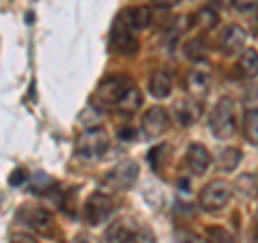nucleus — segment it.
<instances>
[{
  "label": "nucleus",
  "instance_id": "nucleus-16",
  "mask_svg": "<svg viewBox=\"0 0 258 243\" xmlns=\"http://www.w3.org/2000/svg\"><path fill=\"white\" fill-rule=\"evenodd\" d=\"M237 67H239V74L243 78H249V80L256 78L258 76V52L252 50V47L243 50V52H241V56H239Z\"/></svg>",
  "mask_w": 258,
  "mask_h": 243
},
{
  "label": "nucleus",
  "instance_id": "nucleus-21",
  "mask_svg": "<svg viewBox=\"0 0 258 243\" xmlns=\"http://www.w3.org/2000/svg\"><path fill=\"white\" fill-rule=\"evenodd\" d=\"M140 103H142V95H140V91L136 86H129V91L123 95V99L118 101V110H123V112H129V114H132V112H136L140 108Z\"/></svg>",
  "mask_w": 258,
  "mask_h": 243
},
{
  "label": "nucleus",
  "instance_id": "nucleus-5",
  "mask_svg": "<svg viewBox=\"0 0 258 243\" xmlns=\"http://www.w3.org/2000/svg\"><path fill=\"white\" fill-rule=\"evenodd\" d=\"M132 80L125 78V76H112V78H106L103 82L97 86V93H95V101L97 106H118V101L123 99V95L129 91Z\"/></svg>",
  "mask_w": 258,
  "mask_h": 243
},
{
  "label": "nucleus",
  "instance_id": "nucleus-4",
  "mask_svg": "<svg viewBox=\"0 0 258 243\" xmlns=\"http://www.w3.org/2000/svg\"><path fill=\"white\" fill-rule=\"evenodd\" d=\"M232 185L224 179H215L209 185H205L203 192H200V207L209 213H215V211H222V209L228 205V200L232 196Z\"/></svg>",
  "mask_w": 258,
  "mask_h": 243
},
{
  "label": "nucleus",
  "instance_id": "nucleus-18",
  "mask_svg": "<svg viewBox=\"0 0 258 243\" xmlns=\"http://www.w3.org/2000/svg\"><path fill=\"white\" fill-rule=\"evenodd\" d=\"M215 164H217V168H220L222 172H232V170H235L241 164V151L235 149V147L224 149L220 155H217Z\"/></svg>",
  "mask_w": 258,
  "mask_h": 243
},
{
  "label": "nucleus",
  "instance_id": "nucleus-11",
  "mask_svg": "<svg viewBox=\"0 0 258 243\" xmlns=\"http://www.w3.org/2000/svg\"><path fill=\"white\" fill-rule=\"evenodd\" d=\"M172 112H174L176 123H179L181 127H191L200 118V114H203V106L198 103V99L189 97V99H179L176 101Z\"/></svg>",
  "mask_w": 258,
  "mask_h": 243
},
{
  "label": "nucleus",
  "instance_id": "nucleus-20",
  "mask_svg": "<svg viewBox=\"0 0 258 243\" xmlns=\"http://www.w3.org/2000/svg\"><path fill=\"white\" fill-rule=\"evenodd\" d=\"M217 13L213 11V9H209V7H205V9H200L196 15H194V20H191V24L194 26H198L200 30H211V28H215L217 26Z\"/></svg>",
  "mask_w": 258,
  "mask_h": 243
},
{
  "label": "nucleus",
  "instance_id": "nucleus-10",
  "mask_svg": "<svg viewBox=\"0 0 258 243\" xmlns=\"http://www.w3.org/2000/svg\"><path fill=\"white\" fill-rule=\"evenodd\" d=\"M245 41H247L245 30L241 26H237V24H230V26H226L220 35V50L224 54H237L245 47Z\"/></svg>",
  "mask_w": 258,
  "mask_h": 243
},
{
  "label": "nucleus",
  "instance_id": "nucleus-29",
  "mask_svg": "<svg viewBox=\"0 0 258 243\" xmlns=\"http://www.w3.org/2000/svg\"><path fill=\"white\" fill-rule=\"evenodd\" d=\"M123 243H149V239L144 237V234H142L140 230H136V232H132V234H129V237H127Z\"/></svg>",
  "mask_w": 258,
  "mask_h": 243
},
{
  "label": "nucleus",
  "instance_id": "nucleus-23",
  "mask_svg": "<svg viewBox=\"0 0 258 243\" xmlns=\"http://www.w3.org/2000/svg\"><path fill=\"white\" fill-rule=\"evenodd\" d=\"M245 140L258 147V110L245 112Z\"/></svg>",
  "mask_w": 258,
  "mask_h": 243
},
{
  "label": "nucleus",
  "instance_id": "nucleus-14",
  "mask_svg": "<svg viewBox=\"0 0 258 243\" xmlns=\"http://www.w3.org/2000/svg\"><path fill=\"white\" fill-rule=\"evenodd\" d=\"M149 93L157 99H166L172 93V78L166 69H157L153 71V76L149 80Z\"/></svg>",
  "mask_w": 258,
  "mask_h": 243
},
{
  "label": "nucleus",
  "instance_id": "nucleus-28",
  "mask_svg": "<svg viewBox=\"0 0 258 243\" xmlns=\"http://www.w3.org/2000/svg\"><path fill=\"white\" fill-rule=\"evenodd\" d=\"M232 5H235L239 11H254L258 7V0H232Z\"/></svg>",
  "mask_w": 258,
  "mask_h": 243
},
{
  "label": "nucleus",
  "instance_id": "nucleus-3",
  "mask_svg": "<svg viewBox=\"0 0 258 243\" xmlns=\"http://www.w3.org/2000/svg\"><path fill=\"white\" fill-rule=\"evenodd\" d=\"M108 147H110V138H108V132H103L101 127L86 129L76 142L78 155L84 159H99L108 151Z\"/></svg>",
  "mask_w": 258,
  "mask_h": 243
},
{
  "label": "nucleus",
  "instance_id": "nucleus-32",
  "mask_svg": "<svg viewBox=\"0 0 258 243\" xmlns=\"http://www.w3.org/2000/svg\"><path fill=\"white\" fill-rule=\"evenodd\" d=\"M118 136L123 138V140H134V138H136V132H134L132 127H125V129H120V132H118Z\"/></svg>",
  "mask_w": 258,
  "mask_h": 243
},
{
  "label": "nucleus",
  "instance_id": "nucleus-27",
  "mask_svg": "<svg viewBox=\"0 0 258 243\" xmlns=\"http://www.w3.org/2000/svg\"><path fill=\"white\" fill-rule=\"evenodd\" d=\"M26 181H28V172H26V170H15V172L9 176V185H13V188L24 185Z\"/></svg>",
  "mask_w": 258,
  "mask_h": 243
},
{
  "label": "nucleus",
  "instance_id": "nucleus-12",
  "mask_svg": "<svg viewBox=\"0 0 258 243\" xmlns=\"http://www.w3.org/2000/svg\"><path fill=\"white\" fill-rule=\"evenodd\" d=\"M209 86H211V76L207 74L205 69H191L187 76H185V91L194 99H203L209 93Z\"/></svg>",
  "mask_w": 258,
  "mask_h": 243
},
{
  "label": "nucleus",
  "instance_id": "nucleus-6",
  "mask_svg": "<svg viewBox=\"0 0 258 243\" xmlns=\"http://www.w3.org/2000/svg\"><path fill=\"white\" fill-rule=\"evenodd\" d=\"M138 172H140L138 164H136L134 159H125V161H120V164H116L106 176H103V188L118 190V192L129 190L136 183V179H138Z\"/></svg>",
  "mask_w": 258,
  "mask_h": 243
},
{
  "label": "nucleus",
  "instance_id": "nucleus-19",
  "mask_svg": "<svg viewBox=\"0 0 258 243\" xmlns=\"http://www.w3.org/2000/svg\"><path fill=\"white\" fill-rule=\"evenodd\" d=\"M127 18H129V24H132L136 30H144L147 26H151L153 13H151L149 7H134V9L127 13Z\"/></svg>",
  "mask_w": 258,
  "mask_h": 243
},
{
  "label": "nucleus",
  "instance_id": "nucleus-24",
  "mask_svg": "<svg viewBox=\"0 0 258 243\" xmlns=\"http://www.w3.org/2000/svg\"><path fill=\"white\" fill-rule=\"evenodd\" d=\"M209 239L207 243H235L232 241V234L224 228H209Z\"/></svg>",
  "mask_w": 258,
  "mask_h": 243
},
{
  "label": "nucleus",
  "instance_id": "nucleus-30",
  "mask_svg": "<svg viewBox=\"0 0 258 243\" xmlns=\"http://www.w3.org/2000/svg\"><path fill=\"white\" fill-rule=\"evenodd\" d=\"M181 243H207V241L200 239L198 234H194V232H183L181 234Z\"/></svg>",
  "mask_w": 258,
  "mask_h": 243
},
{
  "label": "nucleus",
  "instance_id": "nucleus-22",
  "mask_svg": "<svg viewBox=\"0 0 258 243\" xmlns=\"http://www.w3.org/2000/svg\"><path fill=\"white\" fill-rule=\"evenodd\" d=\"M183 52L194 63L207 60V45H205L203 39H191V41H187V43H185V47H183Z\"/></svg>",
  "mask_w": 258,
  "mask_h": 243
},
{
  "label": "nucleus",
  "instance_id": "nucleus-7",
  "mask_svg": "<svg viewBox=\"0 0 258 243\" xmlns=\"http://www.w3.org/2000/svg\"><path fill=\"white\" fill-rule=\"evenodd\" d=\"M18 217L28 226V228H32V230L39 232V234H43V237H47V234L54 232V217L43 207L24 205L20 211H18Z\"/></svg>",
  "mask_w": 258,
  "mask_h": 243
},
{
  "label": "nucleus",
  "instance_id": "nucleus-25",
  "mask_svg": "<svg viewBox=\"0 0 258 243\" xmlns=\"http://www.w3.org/2000/svg\"><path fill=\"white\" fill-rule=\"evenodd\" d=\"M47 188H56L54 179H50L47 174H37L35 181H32V185H30V192L41 194V192H47Z\"/></svg>",
  "mask_w": 258,
  "mask_h": 243
},
{
  "label": "nucleus",
  "instance_id": "nucleus-13",
  "mask_svg": "<svg viewBox=\"0 0 258 243\" xmlns=\"http://www.w3.org/2000/svg\"><path fill=\"white\" fill-rule=\"evenodd\" d=\"M185 161H187V166L194 174H205L207 168L211 166V155H209L207 147L198 142H191L187 147V153H185Z\"/></svg>",
  "mask_w": 258,
  "mask_h": 243
},
{
  "label": "nucleus",
  "instance_id": "nucleus-8",
  "mask_svg": "<svg viewBox=\"0 0 258 243\" xmlns=\"http://www.w3.org/2000/svg\"><path fill=\"white\" fill-rule=\"evenodd\" d=\"M112 211H114V202H112V198L108 196V194H103V192H95L86 200L84 220L91 226H99L112 215Z\"/></svg>",
  "mask_w": 258,
  "mask_h": 243
},
{
  "label": "nucleus",
  "instance_id": "nucleus-15",
  "mask_svg": "<svg viewBox=\"0 0 258 243\" xmlns=\"http://www.w3.org/2000/svg\"><path fill=\"white\" fill-rule=\"evenodd\" d=\"M235 194H239L243 200H254L258 196V174L256 172H243L237 176L235 185H232Z\"/></svg>",
  "mask_w": 258,
  "mask_h": 243
},
{
  "label": "nucleus",
  "instance_id": "nucleus-17",
  "mask_svg": "<svg viewBox=\"0 0 258 243\" xmlns=\"http://www.w3.org/2000/svg\"><path fill=\"white\" fill-rule=\"evenodd\" d=\"M138 228L129 222V220H116L114 224H110V228L106 230V241L108 243H123L129 234L136 232Z\"/></svg>",
  "mask_w": 258,
  "mask_h": 243
},
{
  "label": "nucleus",
  "instance_id": "nucleus-26",
  "mask_svg": "<svg viewBox=\"0 0 258 243\" xmlns=\"http://www.w3.org/2000/svg\"><path fill=\"white\" fill-rule=\"evenodd\" d=\"M243 103L247 110H258V84H252L243 93Z\"/></svg>",
  "mask_w": 258,
  "mask_h": 243
},
{
  "label": "nucleus",
  "instance_id": "nucleus-9",
  "mask_svg": "<svg viewBox=\"0 0 258 243\" xmlns=\"http://www.w3.org/2000/svg\"><path fill=\"white\" fill-rule=\"evenodd\" d=\"M170 120H168V112L161 106H153L144 112L142 116V132L147 138H159L168 129Z\"/></svg>",
  "mask_w": 258,
  "mask_h": 243
},
{
  "label": "nucleus",
  "instance_id": "nucleus-1",
  "mask_svg": "<svg viewBox=\"0 0 258 243\" xmlns=\"http://www.w3.org/2000/svg\"><path fill=\"white\" fill-rule=\"evenodd\" d=\"M211 132L220 140H228L237 132V116H235V101L230 97H222L211 114Z\"/></svg>",
  "mask_w": 258,
  "mask_h": 243
},
{
  "label": "nucleus",
  "instance_id": "nucleus-2",
  "mask_svg": "<svg viewBox=\"0 0 258 243\" xmlns=\"http://www.w3.org/2000/svg\"><path fill=\"white\" fill-rule=\"evenodd\" d=\"M134 32L136 28L129 24L127 13H120L114 22V26H112V39H110L112 50L120 56H132L138 52V41H136Z\"/></svg>",
  "mask_w": 258,
  "mask_h": 243
},
{
  "label": "nucleus",
  "instance_id": "nucleus-31",
  "mask_svg": "<svg viewBox=\"0 0 258 243\" xmlns=\"http://www.w3.org/2000/svg\"><path fill=\"white\" fill-rule=\"evenodd\" d=\"M9 243H37V241L32 239V237H28V234H22V232H18V234H13Z\"/></svg>",
  "mask_w": 258,
  "mask_h": 243
},
{
  "label": "nucleus",
  "instance_id": "nucleus-33",
  "mask_svg": "<svg viewBox=\"0 0 258 243\" xmlns=\"http://www.w3.org/2000/svg\"><path fill=\"white\" fill-rule=\"evenodd\" d=\"M157 7H161V9H170V7H174L179 0H153Z\"/></svg>",
  "mask_w": 258,
  "mask_h": 243
},
{
  "label": "nucleus",
  "instance_id": "nucleus-34",
  "mask_svg": "<svg viewBox=\"0 0 258 243\" xmlns=\"http://www.w3.org/2000/svg\"><path fill=\"white\" fill-rule=\"evenodd\" d=\"M254 243H258V234H256V239H254Z\"/></svg>",
  "mask_w": 258,
  "mask_h": 243
}]
</instances>
